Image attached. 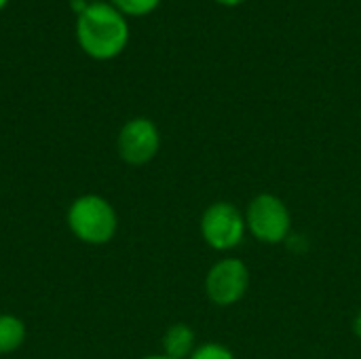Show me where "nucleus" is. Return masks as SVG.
Returning a JSON list of instances; mask_svg holds the SVG:
<instances>
[{"label":"nucleus","mask_w":361,"mask_h":359,"mask_svg":"<svg viewBox=\"0 0 361 359\" xmlns=\"http://www.w3.org/2000/svg\"><path fill=\"white\" fill-rule=\"evenodd\" d=\"M161 148V133L159 127L146 118V116H135L127 121L118 135H116V150L118 157L127 165H146L150 163Z\"/></svg>","instance_id":"6"},{"label":"nucleus","mask_w":361,"mask_h":359,"mask_svg":"<svg viewBox=\"0 0 361 359\" xmlns=\"http://www.w3.org/2000/svg\"><path fill=\"white\" fill-rule=\"evenodd\" d=\"M142 359H171V358H167V355H148V358H142Z\"/></svg>","instance_id":"13"},{"label":"nucleus","mask_w":361,"mask_h":359,"mask_svg":"<svg viewBox=\"0 0 361 359\" xmlns=\"http://www.w3.org/2000/svg\"><path fill=\"white\" fill-rule=\"evenodd\" d=\"M250 288L247 264L239 258L218 260L205 277V294L216 307L237 305Z\"/></svg>","instance_id":"5"},{"label":"nucleus","mask_w":361,"mask_h":359,"mask_svg":"<svg viewBox=\"0 0 361 359\" xmlns=\"http://www.w3.org/2000/svg\"><path fill=\"white\" fill-rule=\"evenodd\" d=\"M245 233L247 224L243 212L228 201L212 203L201 216V237L212 250H235L237 245H241Z\"/></svg>","instance_id":"4"},{"label":"nucleus","mask_w":361,"mask_h":359,"mask_svg":"<svg viewBox=\"0 0 361 359\" xmlns=\"http://www.w3.org/2000/svg\"><path fill=\"white\" fill-rule=\"evenodd\" d=\"M66 224L80 243L106 245L118 231V214L106 197L89 193L70 203Z\"/></svg>","instance_id":"2"},{"label":"nucleus","mask_w":361,"mask_h":359,"mask_svg":"<svg viewBox=\"0 0 361 359\" xmlns=\"http://www.w3.org/2000/svg\"><path fill=\"white\" fill-rule=\"evenodd\" d=\"M188 359H235V355L228 347L220 343H205L199 345Z\"/></svg>","instance_id":"10"},{"label":"nucleus","mask_w":361,"mask_h":359,"mask_svg":"<svg viewBox=\"0 0 361 359\" xmlns=\"http://www.w3.org/2000/svg\"><path fill=\"white\" fill-rule=\"evenodd\" d=\"M110 4L125 17H144L157 11L161 0H110Z\"/></svg>","instance_id":"9"},{"label":"nucleus","mask_w":361,"mask_h":359,"mask_svg":"<svg viewBox=\"0 0 361 359\" xmlns=\"http://www.w3.org/2000/svg\"><path fill=\"white\" fill-rule=\"evenodd\" d=\"M353 332H355V336L361 341V311L355 315V320H353Z\"/></svg>","instance_id":"11"},{"label":"nucleus","mask_w":361,"mask_h":359,"mask_svg":"<svg viewBox=\"0 0 361 359\" xmlns=\"http://www.w3.org/2000/svg\"><path fill=\"white\" fill-rule=\"evenodd\" d=\"M27 336V328L21 317L11 313H0V355L15 353Z\"/></svg>","instance_id":"8"},{"label":"nucleus","mask_w":361,"mask_h":359,"mask_svg":"<svg viewBox=\"0 0 361 359\" xmlns=\"http://www.w3.org/2000/svg\"><path fill=\"white\" fill-rule=\"evenodd\" d=\"M6 4H8V0H0V11H2V8H4Z\"/></svg>","instance_id":"14"},{"label":"nucleus","mask_w":361,"mask_h":359,"mask_svg":"<svg viewBox=\"0 0 361 359\" xmlns=\"http://www.w3.org/2000/svg\"><path fill=\"white\" fill-rule=\"evenodd\" d=\"M245 224L254 239L267 245H277L292 233V214L279 197L262 193L250 201L245 209Z\"/></svg>","instance_id":"3"},{"label":"nucleus","mask_w":361,"mask_h":359,"mask_svg":"<svg viewBox=\"0 0 361 359\" xmlns=\"http://www.w3.org/2000/svg\"><path fill=\"white\" fill-rule=\"evenodd\" d=\"M218 4H222V6H239V4H243L245 0H216Z\"/></svg>","instance_id":"12"},{"label":"nucleus","mask_w":361,"mask_h":359,"mask_svg":"<svg viewBox=\"0 0 361 359\" xmlns=\"http://www.w3.org/2000/svg\"><path fill=\"white\" fill-rule=\"evenodd\" d=\"M91 2H97V0H91Z\"/></svg>","instance_id":"15"},{"label":"nucleus","mask_w":361,"mask_h":359,"mask_svg":"<svg viewBox=\"0 0 361 359\" xmlns=\"http://www.w3.org/2000/svg\"><path fill=\"white\" fill-rule=\"evenodd\" d=\"M76 40L91 59H114L129 42L127 17L110 2H89L87 8L76 15Z\"/></svg>","instance_id":"1"},{"label":"nucleus","mask_w":361,"mask_h":359,"mask_svg":"<svg viewBox=\"0 0 361 359\" xmlns=\"http://www.w3.org/2000/svg\"><path fill=\"white\" fill-rule=\"evenodd\" d=\"M197 349L195 330L186 324H173L163 334V355L171 359H188Z\"/></svg>","instance_id":"7"}]
</instances>
